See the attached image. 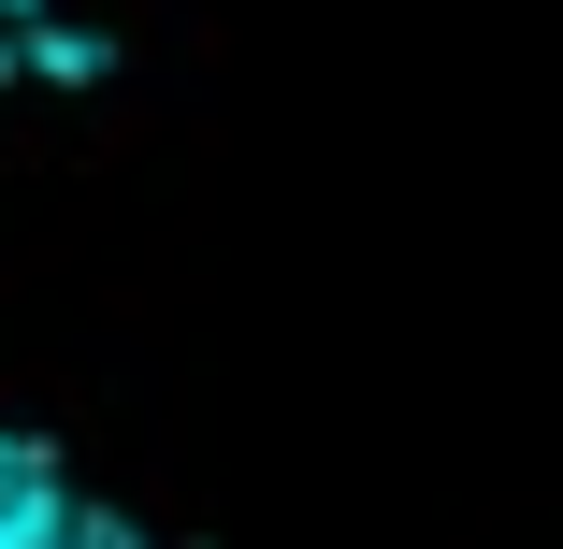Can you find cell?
<instances>
[{
    "mask_svg": "<svg viewBox=\"0 0 563 549\" xmlns=\"http://www.w3.org/2000/svg\"><path fill=\"white\" fill-rule=\"evenodd\" d=\"M0 549H145L131 520H101V506H73V492H44L30 463L0 477Z\"/></svg>",
    "mask_w": 563,
    "mask_h": 549,
    "instance_id": "obj_1",
    "label": "cell"
}]
</instances>
